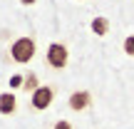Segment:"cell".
Here are the masks:
<instances>
[{"label":"cell","instance_id":"1","mask_svg":"<svg viewBox=\"0 0 134 129\" xmlns=\"http://www.w3.org/2000/svg\"><path fill=\"white\" fill-rule=\"evenodd\" d=\"M35 52H37V45H35V37H18L13 40V45H10V60L18 65H27L30 60L35 57Z\"/></svg>","mask_w":134,"mask_h":129},{"label":"cell","instance_id":"2","mask_svg":"<svg viewBox=\"0 0 134 129\" xmlns=\"http://www.w3.org/2000/svg\"><path fill=\"white\" fill-rule=\"evenodd\" d=\"M45 60L52 70H65L67 62H70V52H67V45L62 42H50L47 52H45Z\"/></svg>","mask_w":134,"mask_h":129},{"label":"cell","instance_id":"3","mask_svg":"<svg viewBox=\"0 0 134 129\" xmlns=\"http://www.w3.org/2000/svg\"><path fill=\"white\" fill-rule=\"evenodd\" d=\"M52 99H55V89L50 85H40L37 89L30 94V104H32V109H37V112H45L50 104H52Z\"/></svg>","mask_w":134,"mask_h":129},{"label":"cell","instance_id":"4","mask_svg":"<svg viewBox=\"0 0 134 129\" xmlns=\"http://www.w3.org/2000/svg\"><path fill=\"white\" fill-rule=\"evenodd\" d=\"M67 104H70L72 112H82V109H87L92 104V94L87 89H75L70 94V99H67Z\"/></svg>","mask_w":134,"mask_h":129},{"label":"cell","instance_id":"5","mask_svg":"<svg viewBox=\"0 0 134 129\" xmlns=\"http://www.w3.org/2000/svg\"><path fill=\"white\" fill-rule=\"evenodd\" d=\"M18 109V97L13 92H3L0 94V114H15Z\"/></svg>","mask_w":134,"mask_h":129},{"label":"cell","instance_id":"6","mask_svg":"<svg viewBox=\"0 0 134 129\" xmlns=\"http://www.w3.org/2000/svg\"><path fill=\"white\" fill-rule=\"evenodd\" d=\"M90 27H92V32H94L97 37H104V35L109 32V20L99 15V18H94V20H92V25H90Z\"/></svg>","mask_w":134,"mask_h":129},{"label":"cell","instance_id":"7","mask_svg":"<svg viewBox=\"0 0 134 129\" xmlns=\"http://www.w3.org/2000/svg\"><path fill=\"white\" fill-rule=\"evenodd\" d=\"M37 87H40V82H37V75H35V72H27V75H25V80H23V89L32 94V92L37 89Z\"/></svg>","mask_w":134,"mask_h":129},{"label":"cell","instance_id":"8","mask_svg":"<svg viewBox=\"0 0 134 129\" xmlns=\"http://www.w3.org/2000/svg\"><path fill=\"white\" fill-rule=\"evenodd\" d=\"M122 50H124V55H129V57H134V35H129V37H124V42H122Z\"/></svg>","mask_w":134,"mask_h":129},{"label":"cell","instance_id":"9","mask_svg":"<svg viewBox=\"0 0 134 129\" xmlns=\"http://www.w3.org/2000/svg\"><path fill=\"white\" fill-rule=\"evenodd\" d=\"M23 80H25L23 75H13V77H10V87H13V89H18V87H23Z\"/></svg>","mask_w":134,"mask_h":129},{"label":"cell","instance_id":"10","mask_svg":"<svg viewBox=\"0 0 134 129\" xmlns=\"http://www.w3.org/2000/svg\"><path fill=\"white\" fill-rule=\"evenodd\" d=\"M52 129H72V124H70L67 119H57V122H55V127H52Z\"/></svg>","mask_w":134,"mask_h":129},{"label":"cell","instance_id":"11","mask_svg":"<svg viewBox=\"0 0 134 129\" xmlns=\"http://www.w3.org/2000/svg\"><path fill=\"white\" fill-rule=\"evenodd\" d=\"M20 3H23V5H35L37 0H20Z\"/></svg>","mask_w":134,"mask_h":129}]
</instances>
